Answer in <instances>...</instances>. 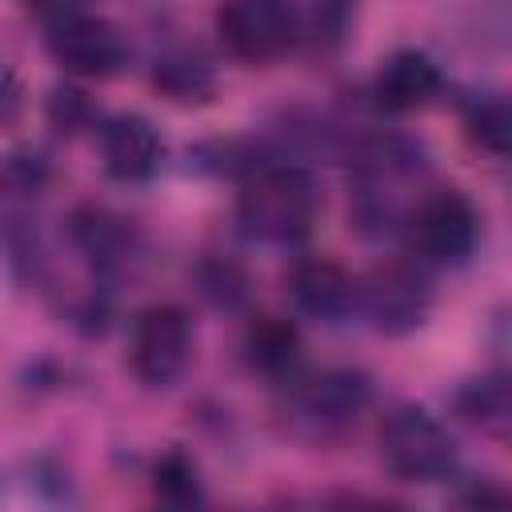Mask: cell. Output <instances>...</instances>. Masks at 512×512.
Instances as JSON below:
<instances>
[{
  "label": "cell",
  "mask_w": 512,
  "mask_h": 512,
  "mask_svg": "<svg viewBox=\"0 0 512 512\" xmlns=\"http://www.w3.org/2000/svg\"><path fill=\"white\" fill-rule=\"evenodd\" d=\"M424 152L404 136H368L352 156V220L364 236L396 232L420 200Z\"/></svg>",
  "instance_id": "1"
},
{
  "label": "cell",
  "mask_w": 512,
  "mask_h": 512,
  "mask_svg": "<svg viewBox=\"0 0 512 512\" xmlns=\"http://www.w3.org/2000/svg\"><path fill=\"white\" fill-rule=\"evenodd\" d=\"M320 212V188L312 172L296 164L256 168L236 200V224L248 240L260 244H296L312 232Z\"/></svg>",
  "instance_id": "2"
},
{
  "label": "cell",
  "mask_w": 512,
  "mask_h": 512,
  "mask_svg": "<svg viewBox=\"0 0 512 512\" xmlns=\"http://www.w3.org/2000/svg\"><path fill=\"white\" fill-rule=\"evenodd\" d=\"M408 252L416 256V264L424 268H456L476 252L480 240V212L472 208V200L456 188H440V192H424L404 224H400Z\"/></svg>",
  "instance_id": "3"
},
{
  "label": "cell",
  "mask_w": 512,
  "mask_h": 512,
  "mask_svg": "<svg viewBox=\"0 0 512 512\" xmlns=\"http://www.w3.org/2000/svg\"><path fill=\"white\" fill-rule=\"evenodd\" d=\"M380 460L396 480L436 484L456 468V440L432 412L400 404L380 424Z\"/></svg>",
  "instance_id": "4"
},
{
  "label": "cell",
  "mask_w": 512,
  "mask_h": 512,
  "mask_svg": "<svg viewBox=\"0 0 512 512\" xmlns=\"http://www.w3.org/2000/svg\"><path fill=\"white\" fill-rule=\"evenodd\" d=\"M216 32L236 60L268 64L296 44L300 8L296 0H220Z\"/></svg>",
  "instance_id": "5"
},
{
  "label": "cell",
  "mask_w": 512,
  "mask_h": 512,
  "mask_svg": "<svg viewBox=\"0 0 512 512\" xmlns=\"http://www.w3.org/2000/svg\"><path fill=\"white\" fill-rule=\"evenodd\" d=\"M356 308H364L372 328L384 336L416 332L432 312V284L424 276V264H376L364 280H356Z\"/></svg>",
  "instance_id": "6"
},
{
  "label": "cell",
  "mask_w": 512,
  "mask_h": 512,
  "mask_svg": "<svg viewBox=\"0 0 512 512\" xmlns=\"http://www.w3.org/2000/svg\"><path fill=\"white\" fill-rule=\"evenodd\" d=\"M48 52L60 68L76 72V76H116L128 64V40L124 32L96 16V12H80V8H56L48 20Z\"/></svg>",
  "instance_id": "7"
},
{
  "label": "cell",
  "mask_w": 512,
  "mask_h": 512,
  "mask_svg": "<svg viewBox=\"0 0 512 512\" xmlns=\"http://www.w3.org/2000/svg\"><path fill=\"white\" fill-rule=\"evenodd\" d=\"M192 356V324L176 304H148L128 332V364L140 384L168 388L180 380Z\"/></svg>",
  "instance_id": "8"
},
{
  "label": "cell",
  "mask_w": 512,
  "mask_h": 512,
  "mask_svg": "<svg viewBox=\"0 0 512 512\" xmlns=\"http://www.w3.org/2000/svg\"><path fill=\"white\" fill-rule=\"evenodd\" d=\"M368 404H372V380L352 368L316 372L296 388V412L320 432L356 420Z\"/></svg>",
  "instance_id": "9"
},
{
  "label": "cell",
  "mask_w": 512,
  "mask_h": 512,
  "mask_svg": "<svg viewBox=\"0 0 512 512\" xmlns=\"http://www.w3.org/2000/svg\"><path fill=\"white\" fill-rule=\"evenodd\" d=\"M164 144L160 132L152 128V120L124 112L100 124V160L108 168V176L116 180H144L160 168Z\"/></svg>",
  "instance_id": "10"
},
{
  "label": "cell",
  "mask_w": 512,
  "mask_h": 512,
  "mask_svg": "<svg viewBox=\"0 0 512 512\" xmlns=\"http://www.w3.org/2000/svg\"><path fill=\"white\" fill-rule=\"evenodd\" d=\"M288 292L304 316L324 324H336L356 308V280L336 260H324V256L300 260L288 276Z\"/></svg>",
  "instance_id": "11"
},
{
  "label": "cell",
  "mask_w": 512,
  "mask_h": 512,
  "mask_svg": "<svg viewBox=\"0 0 512 512\" xmlns=\"http://www.w3.org/2000/svg\"><path fill=\"white\" fill-rule=\"evenodd\" d=\"M440 88H444V76H440L436 60L428 52H416V48H404V52L388 56L380 76H376V100L388 112L428 108L440 96Z\"/></svg>",
  "instance_id": "12"
},
{
  "label": "cell",
  "mask_w": 512,
  "mask_h": 512,
  "mask_svg": "<svg viewBox=\"0 0 512 512\" xmlns=\"http://www.w3.org/2000/svg\"><path fill=\"white\" fill-rule=\"evenodd\" d=\"M76 504L68 472L48 456H28L0 468V508H68Z\"/></svg>",
  "instance_id": "13"
},
{
  "label": "cell",
  "mask_w": 512,
  "mask_h": 512,
  "mask_svg": "<svg viewBox=\"0 0 512 512\" xmlns=\"http://www.w3.org/2000/svg\"><path fill=\"white\" fill-rule=\"evenodd\" d=\"M68 236L96 272H112L132 252V228L104 208H76L68 220Z\"/></svg>",
  "instance_id": "14"
},
{
  "label": "cell",
  "mask_w": 512,
  "mask_h": 512,
  "mask_svg": "<svg viewBox=\"0 0 512 512\" xmlns=\"http://www.w3.org/2000/svg\"><path fill=\"white\" fill-rule=\"evenodd\" d=\"M248 360H252V368H260V372H268V376L292 372L296 360H300L296 328L284 324V320H272V316L256 320V324L248 328Z\"/></svg>",
  "instance_id": "15"
},
{
  "label": "cell",
  "mask_w": 512,
  "mask_h": 512,
  "mask_svg": "<svg viewBox=\"0 0 512 512\" xmlns=\"http://www.w3.org/2000/svg\"><path fill=\"white\" fill-rule=\"evenodd\" d=\"M156 88H164L180 104H196V100L212 96V72L200 56L176 52V56L156 60Z\"/></svg>",
  "instance_id": "16"
},
{
  "label": "cell",
  "mask_w": 512,
  "mask_h": 512,
  "mask_svg": "<svg viewBox=\"0 0 512 512\" xmlns=\"http://www.w3.org/2000/svg\"><path fill=\"white\" fill-rule=\"evenodd\" d=\"M460 408H464V416L476 420L480 428H488V432H504V428H508V408H512L504 376H488V380L468 384L464 396H460Z\"/></svg>",
  "instance_id": "17"
},
{
  "label": "cell",
  "mask_w": 512,
  "mask_h": 512,
  "mask_svg": "<svg viewBox=\"0 0 512 512\" xmlns=\"http://www.w3.org/2000/svg\"><path fill=\"white\" fill-rule=\"evenodd\" d=\"M156 496L168 504H192L200 500V480H196V464L180 452H168L156 464Z\"/></svg>",
  "instance_id": "18"
},
{
  "label": "cell",
  "mask_w": 512,
  "mask_h": 512,
  "mask_svg": "<svg viewBox=\"0 0 512 512\" xmlns=\"http://www.w3.org/2000/svg\"><path fill=\"white\" fill-rule=\"evenodd\" d=\"M468 132L496 156H504L508 148V108L504 100H476L468 108Z\"/></svg>",
  "instance_id": "19"
},
{
  "label": "cell",
  "mask_w": 512,
  "mask_h": 512,
  "mask_svg": "<svg viewBox=\"0 0 512 512\" xmlns=\"http://www.w3.org/2000/svg\"><path fill=\"white\" fill-rule=\"evenodd\" d=\"M352 0H320L316 4V40L320 44H340L348 32Z\"/></svg>",
  "instance_id": "20"
}]
</instances>
